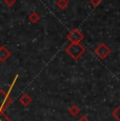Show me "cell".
<instances>
[{
    "label": "cell",
    "instance_id": "cell-10",
    "mask_svg": "<svg viewBox=\"0 0 120 121\" xmlns=\"http://www.w3.org/2000/svg\"><path fill=\"white\" fill-rule=\"evenodd\" d=\"M113 116H114V117L116 118L118 121H120V105L114 112H113Z\"/></svg>",
    "mask_w": 120,
    "mask_h": 121
},
{
    "label": "cell",
    "instance_id": "cell-12",
    "mask_svg": "<svg viewBox=\"0 0 120 121\" xmlns=\"http://www.w3.org/2000/svg\"><path fill=\"white\" fill-rule=\"evenodd\" d=\"M90 3H91L94 8H97V6L101 3V0H90Z\"/></svg>",
    "mask_w": 120,
    "mask_h": 121
},
{
    "label": "cell",
    "instance_id": "cell-6",
    "mask_svg": "<svg viewBox=\"0 0 120 121\" xmlns=\"http://www.w3.org/2000/svg\"><path fill=\"white\" fill-rule=\"evenodd\" d=\"M39 19H40V17H39V15L36 13V12H32V13L30 14V16H29V20H30V21H31L32 23L38 22Z\"/></svg>",
    "mask_w": 120,
    "mask_h": 121
},
{
    "label": "cell",
    "instance_id": "cell-4",
    "mask_svg": "<svg viewBox=\"0 0 120 121\" xmlns=\"http://www.w3.org/2000/svg\"><path fill=\"white\" fill-rule=\"evenodd\" d=\"M10 103V98H9L8 94L3 93V91H0V110L3 108L5 105Z\"/></svg>",
    "mask_w": 120,
    "mask_h": 121
},
{
    "label": "cell",
    "instance_id": "cell-2",
    "mask_svg": "<svg viewBox=\"0 0 120 121\" xmlns=\"http://www.w3.org/2000/svg\"><path fill=\"white\" fill-rule=\"evenodd\" d=\"M95 53L100 59H104V58H107L111 54V48H108L107 44L101 43V44H99L98 48L95 50Z\"/></svg>",
    "mask_w": 120,
    "mask_h": 121
},
{
    "label": "cell",
    "instance_id": "cell-1",
    "mask_svg": "<svg viewBox=\"0 0 120 121\" xmlns=\"http://www.w3.org/2000/svg\"><path fill=\"white\" fill-rule=\"evenodd\" d=\"M65 52L68 53L74 60L79 59L81 56H83L85 53V48L84 46H82L80 42H71L70 45L66 46Z\"/></svg>",
    "mask_w": 120,
    "mask_h": 121
},
{
    "label": "cell",
    "instance_id": "cell-11",
    "mask_svg": "<svg viewBox=\"0 0 120 121\" xmlns=\"http://www.w3.org/2000/svg\"><path fill=\"white\" fill-rule=\"evenodd\" d=\"M0 121H10V119L8 118V116L1 111H0Z\"/></svg>",
    "mask_w": 120,
    "mask_h": 121
},
{
    "label": "cell",
    "instance_id": "cell-9",
    "mask_svg": "<svg viewBox=\"0 0 120 121\" xmlns=\"http://www.w3.org/2000/svg\"><path fill=\"white\" fill-rule=\"evenodd\" d=\"M79 112H80V108H78L77 105H72V106L70 108V113L72 114L73 116L78 115V114H79Z\"/></svg>",
    "mask_w": 120,
    "mask_h": 121
},
{
    "label": "cell",
    "instance_id": "cell-3",
    "mask_svg": "<svg viewBox=\"0 0 120 121\" xmlns=\"http://www.w3.org/2000/svg\"><path fill=\"white\" fill-rule=\"evenodd\" d=\"M83 38H84L83 34L78 29H74L73 31L71 32V33H69V35H68V39L71 42H80Z\"/></svg>",
    "mask_w": 120,
    "mask_h": 121
},
{
    "label": "cell",
    "instance_id": "cell-7",
    "mask_svg": "<svg viewBox=\"0 0 120 121\" xmlns=\"http://www.w3.org/2000/svg\"><path fill=\"white\" fill-rule=\"evenodd\" d=\"M20 102H21L23 105L26 106L32 102V98L30 96H27V95H23L22 97H20Z\"/></svg>",
    "mask_w": 120,
    "mask_h": 121
},
{
    "label": "cell",
    "instance_id": "cell-14",
    "mask_svg": "<svg viewBox=\"0 0 120 121\" xmlns=\"http://www.w3.org/2000/svg\"><path fill=\"white\" fill-rule=\"evenodd\" d=\"M78 121H90V119L86 117V116H82V117L79 118V120Z\"/></svg>",
    "mask_w": 120,
    "mask_h": 121
},
{
    "label": "cell",
    "instance_id": "cell-13",
    "mask_svg": "<svg viewBox=\"0 0 120 121\" xmlns=\"http://www.w3.org/2000/svg\"><path fill=\"white\" fill-rule=\"evenodd\" d=\"M16 3V0H4V4L8 6H13Z\"/></svg>",
    "mask_w": 120,
    "mask_h": 121
},
{
    "label": "cell",
    "instance_id": "cell-5",
    "mask_svg": "<svg viewBox=\"0 0 120 121\" xmlns=\"http://www.w3.org/2000/svg\"><path fill=\"white\" fill-rule=\"evenodd\" d=\"M11 56V53L5 46H1L0 48V61H5L9 57Z\"/></svg>",
    "mask_w": 120,
    "mask_h": 121
},
{
    "label": "cell",
    "instance_id": "cell-8",
    "mask_svg": "<svg viewBox=\"0 0 120 121\" xmlns=\"http://www.w3.org/2000/svg\"><path fill=\"white\" fill-rule=\"evenodd\" d=\"M57 6L59 9H61V10H64V9H66L69 6V1L68 0H58L57 1Z\"/></svg>",
    "mask_w": 120,
    "mask_h": 121
}]
</instances>
